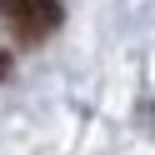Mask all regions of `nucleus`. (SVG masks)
<instances>
[{
  "instance_id": "nucleus-3",
  "label": "nucleus",
  "mask_w": 155,
  "mask_h": 155,
  "mask_svg": "<svg viewBox=\"0 0 155 155\" xmlns=\"http://www.w3.org/2000/svg\"><path fill=\"white\" fill-rule=\"evenodd\" d=\"M5 75H10V55L0 50V80H5Z\"/></svg>"
},
{
  "instance_id": "nucleus-1",
  "label": "nucleus",
  "mask_w": 155,
  "mask_h": 155,
  "mask_svg": "<svg viewBox=\"0 0 155 155\" xmlns=\"http://www.w3.org/2000/svg\"><path fill=\"white\" fill-rule=\"evenodd\" d=\"M55 25H60V5H55V0H40L35 10H25L20 20H10V30H15V40L35 45V40H45Z\"/></svg>"
},
{
  "instance_id": "nucleus-2",
  "label": "nucleus",
  "mask_w": 155,
  "mask_h": 155,
  "mask_svg": "<svg viewBox=\"0 0 155 155\" xmlns=\"http://www.w3.org/2000/svg\"><path fill=\"white\" fill-rule=\"evenodd\" d=\"M40 0H0V20H20L25 10H35Z\"/></svg>"
}]
</instances>
